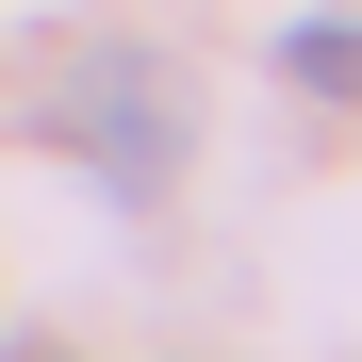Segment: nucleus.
Segmentation results:
<instances>
[{"instance_id": "nucleus-1", "label": "nucleus", "mask_w": 362, "mask_h": 362, "mask_svg": "<svg viewBox=\"0 0 362 362\" xmlns=\"http://www.w3.org/2000/svg\"><path fill=\"white\" fill-rule=\"evenodd\" d=\"M83 148H99V165L148 198V181L181 165V132H165V66H115V83H99V115H83Z\"/></svg>"}, {"instance_id": "nucleus-2", "label": "nucleus", "mask_w": 362, "mask_h": 362, "mask_svg": "<svg viewBox=\"0 0 362 362\" xmlns=\"http://www.w3.org/2000/svg\"><path fill=\"white\" fill-rule=\"evenodd\" d=\"M296 83H329V99H362V33H296Z\"/></svg>"}]
</instances>
